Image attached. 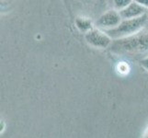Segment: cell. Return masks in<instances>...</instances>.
Here are the masks:
<instances>
[{
	"mask_svg": "<svg viewBox=\"0 0 148 138\" xmlns=\"http://www.w3.org/2000/svg\"><path fill=\"white\" fill-rule=\"evenodd\" d=\"M112 53L123 55H141L148 53V30L130 37L114 40L110 46Z\"/></svg>",
	"mask_w": 148,
	"mask_h": 138,
	"instance_id": "1",
	"label": "cell"
},
{
	"mask_svg": "<svg viewBox=\"0 0 148 138\" xmlns=\"http://www.w3.org/2000/svg\"><path fill=\"white\" fill-rule=\"evenodd\" d=\"M147 25L148 19L145 14L144 16L137 19L122 20L118 27H116L113 30H107L105 32L112 39V41H114L130 37L132 35L138 33L146 29Z\"/></svg>",
	"mask_w": 148,
	"mask_h": 138,
	"instance_id": "2",
	"label": "cell"
},
{
	"mask_svg": "<svg viewBox=\"0 0 148 138\" xmlns=\"http://www.w3.org/2000/svg\"><path fill=\"white\" fill-rule=\"evenodd\" d=\"M122 19L120 12L115 10L114 8H112L99 16V19L95 21L94 26L97 29L107 32V30H113L116 27H118Z\"/></svg>",
	"mask_w": 148,
	"mask_h": 138,
	"instance_id": "3",
	"label": "cell"
},
{
	"mask_svg": "<svg viewBox=\"0 0 148 138\" xmlns=\"http://www.w3.org/2000/svg\"><path fill=\"white\" fill-rule=\"evenodd\" d=\"M85 40L90 46L96 49H105L110 46L112 39L104 30L94 28L85 34Z\"/></svg>",
	"mask_w": 148,
	"mask_h": 138,
	"instance_id": "4",
	"label": "cell"
},
{
	"mask_svg": "<svg viewBox=\"0 0 148 138\" xmlns=\"http://www.w3.org/2000/svg\"><path fill=\"white\" fill-rule=\"evenodd\" d=\"M147 13V9L142 7L141 5L137 2V0H132V2L127 6L124 9L120 11V15L122 20L125 19H137L144 16Z\"/></svg>",
	"mask_w": 148,
	"mask_h": 138,
	"instance_id": "5",
	"label": "cell"
},
{
	"mask_svg": "<svg viewBox=\"0 0 148 138\" xmlns=\"http://www.w3.org/2000/svg\"><path fill=\"white\" fill-rule=\"evenodd\" d=\"M75 26L81 32L83 33H86L88 32L89 30H91L92 29H94V25L92 23V21L89 19H86V18H81L78 17L75 19Z\"/></svg>",
	"mask_w": 148,
	"mask_h": 138,
	"instance_id": "6",
	"label": "cell"
},
{
	"mask_svg": "<svg viewBox=\"0 0 148 138\" xmlns=\"http://www.w3.org/2000/svg\"><path fill=\"white\" fill-rule=\"evenodd\" d=\"M131 2L132 0H114V1H112L114 9L119 12L121 11L122 9H124Z\"/></svg>",
	"mask_w": 148,
	"mask_h": 138,
	"instance_id": "7",
	"label": "cell"
},
{
	"mask_svg": "<svg viewBox=\"0 0 148 138\" xmlns=\"http://www.w3.org/2000/svg\"><path fill=\"white\" fill-rule=\"evenodd\" d=\"M141 65L144 67L145 70L148 71V55L144 57L142 60H141Z\"/></svg>",
	"mask_w": 148,
	"mask_h": 138,
	"instance_id": "8",
	"label": "cell"
},
{
	"mask_svg": "<svg viewBox=\"0 0 148 138\" xmlns=\"http://www.w3.org/2000/svg\"><path fill=\"white\" fill-rule=\"evenodd\" d=\"M137 2H138L142 7H144L145 8L148 10V0H137Z\"/></svg>",
	"mask_w": 148,
	"mask_h": 138,
	"instance_id": "9",
	"label": "cell"
},
{
	"mask_svg": "<svg viewBox=\"0 0 148 138\" xmlns=\"http://www.w3.org/2000/svg\"><path fill=\"white\" fill-rule=\"evenodd\" d=\"M143 138H148V127H147V129L145 130L144 135H143Z\"/></svg>",
	"mask_w": 148,
	"mask_h": 138,
	"instance_id": "10",
	"label": "cell"
},
{
	"mask_svg": "<svg viewBox=\"0 0 148 138\" xmlns=\"http://www.w3.org/2000/svg\"><path fill=\"white\" fill-rule=\"evenodd\" d=\"M146 16H147V19H148V10H147V13H146Z\"/></svg>",
	"mask_w": 148,
	"mask_h": 138,
	"instance_id": "11",
	"label": "cell"
}]
</instances>
